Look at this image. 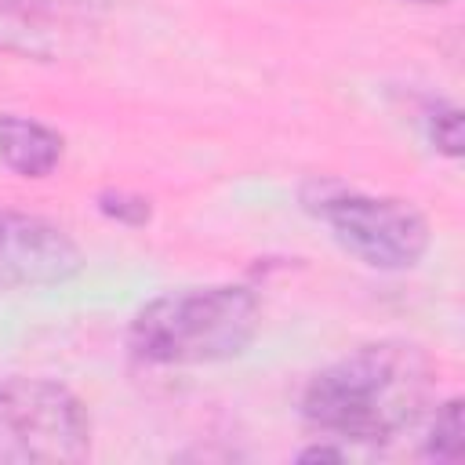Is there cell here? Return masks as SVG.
Here are the masks:
<instances>
[{
  "label": "cell",
  "mask_w": 465,
  "mask_h": 465,
  "mask_svg": "<svg viewBox=\"0 0 465 465\" xmlns=\"http://www.w3.org/2000/svg\"><path fill=\"white\" fill-rule=\"evenodd\" d=\"M432 385L425 352L411 341H371L309 378L302 418L334 440L385 443L421 414Z\"/></svg>",
  "instance_id": "1"
},
{
  "label": "cell",
  "mask_w": 465,
  "mask_h": 465,
  "mask_svg": "<svg viewBox=\"0 0 465 465\" xmlns=\"http://www.w3.org/2000/svg\"><path fill=\"white\" fill-rule=\"evenodd\" d=\"M262 305L251 287L214 283L153 298L131 320L134 360L156 367H193L240 356L258 334Z\"/></svg>",
  "instance_id": "2"
},
{
  "label": "cell",
  "mask_w": 465,
  "mask_h": 465,
  "mask_svg": "<svg viewBox=\"0 0 465 465\" xmlns=\"http://www.w3.org/2000/svg\"><path fill=\"white\" fill-rule=\"evenodd\" d=\"M87 450L91 418L65 385L25 374L0 381V465H69Z\"/></svg>",
  "instance_id": "3"
},
{
  "label": "cell",
  "mask_w": 465,
  "mask_h": 465,
  "mask_svg": "<svg viewBox=\"0 0 465 465\" xmlns=\"http://www.w3.org/2000/svg\"><path fill=\"white\" fill-rule=\"evenodd\" d=\"M334 240L371 269L400 272L414 269L429 251V222L418 207L396 196H371L341 185H323L320 196H305Z\"/></svg>",
  "instance_id": "4"
},
{
  "label": "cell",
  "mask_w": 465,
  "mask_h": 465,
  "mask_svg": "<svg viewBox=\"0 0 465 465\" xmlns=\"http://www.w3.org/2000/svg\"><path fill=\"white\" fill-rule=\"evenodd\" d=\"M84 254L47 218L0 211V291L54 287L80 272Z\"/></svg>",
  "instance_id": "5"
},
{
  "label": "cell",
  "mask_w": 465,
  "mask_h": 465,
  "mask_svg": "<svg viewBox=\"0 0 465 465\" xmlns=\"http://www.w3.org/2000/svg\"><path fill=\"white\" fill-rule=\"evenodd\" d=\"M65 153V142L54 127L29 116H0V160L22 178H47Z\"/></svg>",
  "instance_id": "6"
},
{
  "label": "cell",
  "mask_w": 465,
  "mask_h": 465,
  "mask_svg": "<svg viewBox=\"0 0 465 465\" xmlns=\"http://www.w3.org/2000/svg\"><path fill=\"white\" fill-rule=\"evenodd\" d=\"M465 454V418H461V400H447L436 411V421L425 440V458L432 461H461Z\"/></svg>",
  "instance_id": "7"
},
{
  "label": "cell",
  "mask_w": 465,
  "mask_h": 465,
  "mask_svg": "<svg viewBox=\"0 0 465 465\" xmlns=\"http://www.w3.org/2000/svg\"><path fill=\"white\" fill-rule=\"evenodd\" d=\"M429 134H432V145L458 160L461 156V142H465V131H461V109L458 105H440L432 116H429Z\"/></svg>",
  "instance_id": "8"
},
{
  "label": "cell",
  "mask_w": 465,
  "mask_h": 465,
  "mask_svg": "<svg viewBox=\"0 0 465 465\" xmlns=\"http://www.w3.org/2000/svg\"><path fill=\"white\" fill-rule=\"evenodd\" d=\"M98 211L113 222H124V225H145L153 207L145 196H131V193H98Z\"/></svg>",
  "instance_id": "9"
},
{
  "label": "cell",
  "mask_w": 465,
  "mask_h": 465,
  "mask_svg": "<svg viewBox=\"0 0 465 465\" xmlns=\"http://www.w3.org/2000/svg\"><path fill=\"white\" fill-rule=\"evenodd\" d=\"M298 458H302V461H341L345 450H341V447H320V443H316V447H305Z\"/></svg>",
  "instance_id": "10"
},
{
  "label": "cell",
  "mask_w": 465,
  "mask_h": 465,
  "mask_svg": "<svg viewBox=\"0 0 465 465\" xmlns=\"http://www.w3.org/2000/svg\"><path fill=\"white\" fill-rule=\"evenodd\" d=\"M411 4H447V0H411Z\"/></svg>",
  "instance_id": "11"
}]
</instances>
